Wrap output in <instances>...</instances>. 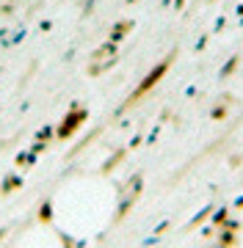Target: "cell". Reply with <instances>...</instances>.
Instances as JSON below:
<instances>
[{
	"mask_svg": "<svg viewBox=\"0 0 243 248\" xmlns=\"http://www.w3.org/2000/svg\"><path fill=\"white\" fill-rule=\"evenodd\" d=\"M166 66H169V63H161L158 69H152V75H149V78L141 83V89H138V91H146V89H149V86L155 83V80H161V78H163V72H166Z\"/></svg>",
	"mask_w": 243,
	"mask_h": 248,
	"instance_id": "6da1fadb",
	"label": "cell"
},
{
	"mask_svg": "<svg viewBox=\"0 0 243 248\" xmlns=\"http://www.w3.org/2000/svg\"><path fill=\"white\" fill-rule=\"evenodd\" d=\"M235 243V229H229V226H227L224 232H221V234H218V246H224V248H229Z\"/></svg>",
	"mask_w": 243,
	"mask_h": 248,
	"instance_id": "7a4b0ae2",
	"label": "cell"
},
{
	"mask_svg": "<svg viewBox=\"0 0 243 248\" xmlns=\"http://www.w3.org/2000/svg\"><path fill=\"white\" fill-rule=\"evenodd\" d=\"M227 215H229V213H227V207H224V210H216V215H213V223H227Z\"/></svg>",
	"mask_w": 243,
	"mask_h": 248,
	"instance_id": "3957f363",
	"label": "cell"
},
{
	"mask_svg": "<svg viewBox=\"0 0 243 248\" xmlns=\"http://www.w3.org/2000/svg\"><path fill=\"white\" fill-rule=\"evenodd\" d=\"M213 116H216V119H221V116H227V110H224V108H216V110H213Z\"/></svg>",
	"mask_w": 243,
	"mask_h": 248,
	"instance_id": "277c9868",
	"label": "cell"
}]
</instances>
